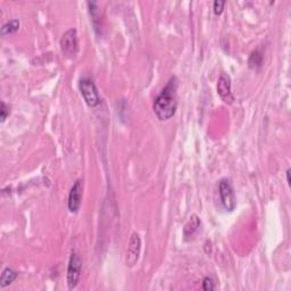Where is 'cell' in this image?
<instances>
[{"label":"cell","instance_id":"6da1fadb","mask_svg":"<svg viewBox=\"0 0 291 291\" xmlns=\"http://www.w3.org/2000/svg\"><path fill=\"white\" fill-rule=\"evenodd\" d=\"M154 112L160 121H167L175 115L178 108V79L172 77L153 105Z\"/></svg>","mask_w":291,"mask_h":291},{"label":"cell","instance_id":"7a4b0ae2","mask_svg":"<svg viewBox=\"0 0 291 291\" xmlns=\"http://www.w3.org/2000/svg\"><path fill=\"white\" fill-rule=\"evenodd\" d=\"M60 49L63 55L67 58H76L79 52V39L78 32L76 29H69L61 35L60 41Z\"/></svg>","mask_w":291,"mask_h":291},{"label":"cell","instance_id":"3957f363","mask_svg":"<svg viewBox=\"0 0 291 291\" xmlns=\"http://www.w3.org/2000/svg\"><path fill=\"white\" fill-rule=\"evenodd\" d=\"M79 88H80L83 99H85L89 107L94 108L96 106H98L100 103V97L94 81L89 80V79H82L79 83Z\"/></svg>","mask_w":291,"mask_h":291},{"label":"cell","instance_id":"277c9868","mask_svg":"<svg viewBox=\"0 0 291 291\" xmlns=\"http://www.w3.org/2000/svg\"><path fill=\"white\" fill-rule=\"evenodd\" d=\"M82 270V261L77 253H72L67 266V286L69 290L77 288L80 281Z\"/></svg>","mask_w":291,"mask_h":291},{"label":"cell","instance_id":"5b68a950","mask_svg":"<svg viewBox=\"0 0 291 291\" xmlns=\"http://www.w3.org/2000/svg\"><path fill=\"white\" fill-rule=\"evenodd\" d=\"M220 197H221L222 205L224 206V208L229 211H232L236 208L237 206V198L235 195V191H233V187L230 181L228 179H222L220 181Z\"/></svg>","mask_w":291,"mask_h":291},{"label":"cell","instance_id":"8992f818","mask_svg":"<svg viewBox=\"0 0 291 291\" xmlns=\"http://www.w3.org/2000/svg\"><path fill=\"white\" fill-rule=\"evenodd\" d=\"M82 191H83L82 181L77 180L72 188H70L68 195L67 207L70 213H78L79 209H80L82 202Z\"/></svg>","mask_w":291,"mask_h":291},{"label":"cell","instance_id":"52a82bcc","mask_svg":"<svg viewBox=\"0 0 291 291\" xmlns=\"http://www.w3.org/2000/svg\"><path fill=\"white\" fill-rule=\"evenodd\" d=\"M141 251V239L138 233H132L131 239L129 241V246H127V253H126V265L127 266H134L136 262H138Z\"/></svg>","mask_w":291,"mask_h":291},{"label":"cell","instance_id":"ba28073f","mask_svg":"<svg viewBox=\"0 0 291 291\" xmlns=\"http://www.w3.org/2000/svg\"><path fill=\"white\" fill-rule=\"evenodd\" d=\"M217 94L227 104H232L235 97L231 91V79L226 73H221L217 81Z\"/></svg>","mask_w":291,"mask_h":291},{"label":"cell","instance_id":"9c48e42d","mask_svg":"<svg viewBox=\"0 0 291 291\" xmlns=\"http://www.w3.org/2000/svg\"><path fill=\"white\" fill-rule=\"evenodd\" d=\"M200 227V220L197 215H192L190 219H189L188 223L184 226L183 229V236L186 238V240H188L189 238H191L195 233L198 231V229Z\"/></svg>","mask_w":291,"mask_h":291},{"label":"cell","instance_id":"30bf717a","mask_svg":"<svg viewBox=\"0 0 291 291\" xmlns=\"http://www.w3.org/2000/svg\"><path fill=\"white\" fill-rule=\"evenodd\" d=\"M17 275L19 274H17L16 271H14L11 267H6L2 273V277H0V288L4 289L6 288L7 285L12 284L13 282L16 280Z\"/></svg>","mask_w":291,"mask_h":291},{"label":"cell","instance_id":"8fae6325","mask_svg":"<svg viewBox=\"0 0 291 291\" xmlns=\"http://www.w3.org/2000/svg\"><path fill=\"white\" fill-rule=\"evenodd\" d=\"M20 29V21L19 20H12L8 21L7 23L3 25L2 28V34L5 37V35H10V34H14L17 32Z\"/></svg>","mask_w":291,"mask_h":291},{"label":"cell","instance_id":"7c38bea8","mask_svg":"<svg viewBox=\"0 0 291 291\" xmlns=\"http://www.w3.org/2000/svg\"><path fill=\"white\" fill-rule=\"evenodd\" d=\"M263 63V56L261 55V52L258 51H254L253 54L250 55L248 64L250 68H257L259 66H262Z\"/></svg>","mask_w":291,"mask_h":291},{"label":"cell","instance_id":"4fadbf2b","mask_svg":"<svg viewBox=\"0 0 291 291\" xmlns=\"http://www.w3.org/2000/svg\"><path fill=\"white\" fill-rule=\"evenodd\" d=\"M0 112H2V115H0V122L2 123H5V121L7 120V117L10 116L11 111H10V107L6 105L5 101H2V109H0Z\"/></svg>","mask_w":291,"mask_h":291},{"label":"cell","instance_id":"5bb4252c","mask_svg":"<svg viewBox=\"0 0 291 291\" xmlns=\"http://www.w3.org/2000/svg\"><path fill=\"white\" fill-rule=\"evenodd\" d=\"M224 6H226V2H221V0H216V2H214L213 8H214L215 14L216 15L222 14V12L224 10Z\"/></svg>","mask_w":291,"mask_h":291},{"label":"cell","instance_id":"9a60e30c","mask_svg":"<svg viewBox=\"0 0 291 291\" xmlns=\"http://www.w3.org/2000/svg\"><path fill=\"white\" fill-rule=\"evenodd\" d=\"M215 288L214 285V282L213 280L210 279V277H205L204 280H202V289L206 290V291H210Z\"/></svg>","mask_w":291,"mask_h":291},{"label":"cell","instance_id":"2e32d148","mask_svg":"<svg viewBox=\"0 0 291 291\" xmlns=\"http://www.w3.org/2000/svg\"><path fill=\"white\" fill-rule=\"evenodd\" d=\"M286 182L290 184V169L286 170Z\"/></svg>","mask_w":291,"mask_h":291}]
</instances>
